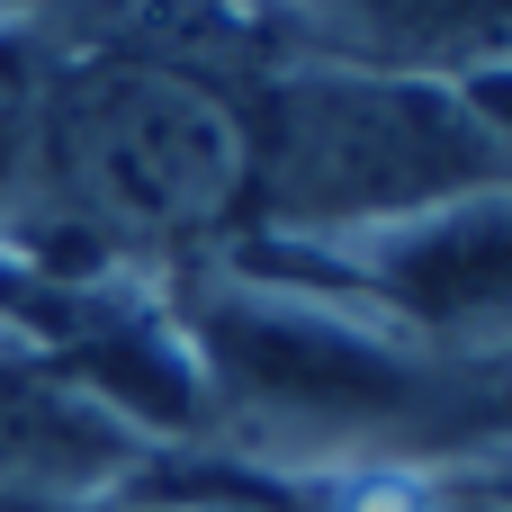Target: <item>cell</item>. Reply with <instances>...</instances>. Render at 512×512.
<instances>
[{"mask_svg":"<svg viewBox=\"0 0 512 512\" xmlns=\"http://www.w3.org/2000/svg\"><path fill=\"white\" fill-rule=\"evenodd\" d=\"M243 216L378 234L495 189L512 144L450 81H396L360 63H279L243 81Z\"/></svg>","mask_w":512,"mask_h":512,"instance_id":"cell-1","label":"cell"},{"mask_svg":"<svg viewBox=\"0 0 512 512\" xmlns=\"http://www.w3.org/2000/svg\"><path fill=\"white\" fill-rule=\"evenodd\" d=\"M243 180V108L207 72L90 54L36 81V189L18 216H54L63 234L99 243V261L216 234L225 216H243Z\"/></svg>","mask_w":512,"mask_h":512,"instance_id":"cell-2","label":"cell"},{"mask_svg":"<svg viewBox=\"0 0 512 512\" xmlns=\"http://www.w3.org/2000/svg\"><path fill=\"white\" fill-rule=\"evenodd\" d=\"M198 369L288 423H387L423 405V378L360 324L297 297H216L198 306Z\"/></svg>","mask_w":512,"mask_h":512,"instance_id":"cell-3","label":"cell"},{"mask_svg":"<svg viewBox=\"0 0 512 512\" xmlns=\"http://www.w3.org/2000/svg\"><path fill=\"white\" fill-rule=\"evenodd\" d=\"M369 288L414 324L459 333H512V198L477 189L459 207L405 216L369 234Z\"/></svg>","mask_w":512,"mask_h":512,"instance_id":"cell-4","label":"cell"},{"mask_svg":"<svg viewBox=\"0 0 512 512\" xmlns=\"http://www.w3.org/2000/svg\"><path fill=\"white\" fill-rule=\"evenodd\" d=\"M135 468V432L63 369H0V504H90Z\"/></svg>","mask_w":512,"mask_h":512,"instance_id":"cell-5","label":"cell"},{"mask_svg":"<svg viewBox=\"0 0 512 512\" xmlns=\"http://www.w3.org/2000/svg\"><path fill=\"white\" fill-rule=\"evenodd\" d=\"M288 18L333 45V63L396 81H477L512 72V0H288Z\"/></svg>","mask_w":512,"mask_h":512,"instance_id":"cell-6","label":"cell"},{"mask_svg":"<svg viewBox=\"0 0 512 512\" xmlns=\"http://www.w3.org/2000/svg\"><path fill=\"white\" fill-rule=\"evenodd\" d=\"M441 396V432H468V441H512V333L468 369V378H450V387H423V405Z\"/></svg>","mask_w":512,"mask_h":512,"instance_id":"cell-7","label":"cell"},{"mask_svg":"<svg viewBox=\"0 0 512 512\" xmlns=\"http://www.w3.org/2000/svg\"><path fill=\"white\" fill-rule=\"evenodd\" d=\"M36 189V81L18 72V54H0V225L27 207Z\"/></svg>","mask_w":512,"mask_h":512,"instance_id":"cell-8","label":"cell"},{"mask_svg":"<svg viewBox=\"0 0 512 512\" xmlns=\"http://www.w3.org/2000/svg\"><path fill=\"white\" fill-rule=\"evenodd\" d=\"M486 495H495V504H512V450L495 459V468H486Z\"/></svg>","mask_w":512,"mask_h":512,"instance_id":"cell-9","label":"cell"}]
</instances>
